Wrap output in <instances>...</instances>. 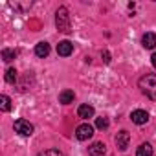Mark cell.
Listing matches in <instances>:
<instances>
[{
  "instance_id": "obj_7",
  "label": "cell",
  "mask_w": 156,
  "mask_h": 156,
  "mask_svg": "<svg viewBox=\"0 0 156 156\" xmlns=\"http://www.w3.org/2000/svg\"><path fill=\"white\" fill-rule=\"evenodd\" d=\"M130 119H132V123H136V125H143V123L149 121V114H147L145 110H134V112L130 114Z\"/></svg>"
},
{
  "instance_id": "obj_20",
  "label": "cell",
  "mask_w": 156,
  "mask_h": 156,
  "mask_svg": "<svg viewBox=\"0 0 156 156\" xmlns=\"http://www.w3.org/2000/svg\"><path fill=\"white\" fill-rule=\"evenodd\" d=\"M151 62H152V66L156 68V53H152V57H151Z\"/></svg>"
},
{
  "instance_id": "obj_18",
  "label": "cell",
  "mask_w": 156,
  "mask_h": 156,
  "mask_svg": "<svg viewBox=\"0 0 156 156\" xmlns=\"http://www.w3.org/2000/svg\"><path fill=\"white\" fill-rule=\"evenodd\" d=\"M96 127L101 129V130H105V129L108 127V119H107V118H98V119H96Z\"/></svg>"
},
{
  "instance_id": "obj_16",
  "label": "cell",
  "mask_w": 156,
  "mask_h": 156,
  "mask_svg": "<svg viewBox=\"0 0 156 156\" xmlns=\"http://www.w3.org/2000/svg\"><path fill=\"white\" fill-rule=\"evenodd\" d=\"M6 81L8 83H15L17 81V70L15 68H8L6 70Z\"/></svg>"
},
{
  "instance_id": "obj_8",
  "label": "cell",
  "mask_w": 156,
  "mask_h": 156,
  "mask_svg": "<svg viewBox=\"0 0 156 156\" xmlns=\"http://www.w3.org/2000/svg\"><path fill=\"white\" fill-rule=\"evenodd\" d=\"M105 151H107V147H105L103 141H96V143H92V145L88 147V154H90V156H103Z\"/></svg>"
},
{
  "instance_id": "obj_3",
  "label": "cell",
  "mask_w": 156,
  "mask_h": 156,
  "mask_svg": "<svg viewBox=\"0 0 156 156\" xmlns=\"http://www.w3.org/2000/svg\"><path fill=\"white\" fill-rule=\"evenodd\" d=\"M13 129H15V132L22 134V136H31L33 134V125L26 119H17L13 123Z\"/></svg>"
},
{
  "instance_id": "obj_19",
  "label": "cell",
  "mask_w": 156,
  "mask_h": 156,
  "mask_svg": "<svg viewBox=\"0 0 156 156\" xmlns=\"http://www.w3.org/2000/svg\"><path fill=\"white\" fill-rule=\"evenodd\" d=\"M103 61H105V62H110V55H108V51L103 53Z\"/></svg>"
},
{
  "instance_id": "obj_17",
  "label": "cell",
  "mask_w": 156,
  "mask_h": 156,
  "mask_svg": "<svg viewBox=\"0 0 156 156\" xmlns=\"http://www.w3.org/2000/svg\"><path fill=\"white\" fill-rule=\"evenodd\" d=\"M39 156H62V152L59 149H46V151L39 152Z\"/></svg>"
},
{
  "instance_id": "obj_5",
  "label": "cell",
  "mask_w": 156,
  "mask_h": 156,
  "mask_svg": "<svg viewBox=\"0 0 156 156\" xmlns=\"http://www.w3.org/2000/svg\"><path fill=\"white\" fill-rule=\"evenodd\" d=\"M129 141H130V134L127 130H119L116 134V145H118L119 151H125L129 147Z\"/></svg>"
},
{
  "instance_id": "obj_14",
  "label": "cell",
  "mask_w": 156,
  "mask_h": 156,
  "mask_svg": "<svg viewBox=\"0 0 156 156\" xmlns=\"http://www.w3.org/2000/svg\"><path fill=\"white\" fill-rule=\"evenodd\" d=\"M17 57V51L15 50H9V48H6V50H2V59L6 61V62H9V61H13Z\"/></svg>"
},
{
  "instance_id": "obj_4",
  "label": "cell",
  "mask_w": 156,
  "mask_h": 156,
  "mask_svg": "<svg viewBox=\"0 0 156 156\" xmlns=\"http://www.w3.org/2000/svg\"><path fill=\"white\" fill-rule=\"evenodd\" d=\"M75 136H77V140H81V141L90 140L94 136V127L88 125V123H83V125H79L75 129Z\"/></svg>"
},
{
  "instance_id": "obj_11",
  "label": "cell",
  "mask_w": 156,
  "mask_h": 156,
  "mask_svg": "<svg viewBox=\"0 0 156 156\" xmlns=\"http://www.w3.org/2000/svg\"><path fill=\"white\" fill-rule=\"evenodd\" d=\"M77 112H79V118L88 119V118H92V116H94V107H90V105H81Z\"/></svg>"
},
{
  "instance_id": "obj_1",
  "label": "cell",
  "mask_w": 156,
  "mask_h": 156,
  "mask_svg": "<svg viewBox=\"0 0 156 156\" xmlns=\"http://www.w3.org/2000/svg\"><path fill=\"white\" fill-rule=\"evenodd\" d=\"M140 90L152 101H156V75L154 73H147L138 81Z\"/></svg>"
},
{
  "instance_id": "obj_13",
  "label": "cell",
  "mask_w": 156,
  "mask_h": 156,
  "mask_svg": "<svg viewBox=\"0 0 156 156\" xmlns=\"http://www.w3.org/2000/svg\"><path fill=\"white\" fill-rule=\"evenodd\" d=\"M136 156H152V145L151 143H141L136 151Z\"/></svg>"
},
{
  "instance_id": "obj_9",
  "label": "cell",
  "mask_w": 156,
  "mask_h": 156,
  "mask_svg": "<svg viewBox=\"0 0 156 156\" xmlns=\"http://www.w3.org/2000/svg\"><path fill=\"white\" fill-rule=\"evenodd\" d=\"M141 44H143V48H147V50H152L154 46H156V35L154 33H145L143 37H141Z\"/></svg>"
},
{
  "instance_id": "obj_6",
  "label": "cell",
  "mask_w": 156,
  "mask_h": 156,
  "mask_svg": "<svg viewBox=\"0 0 156 156\" xmlns=\"http://www.w3.org/2000/svg\"><path fill=\"white\" fill-rule=\"evenodd\" d=\"M72 51H73V44L70 41H61L57 44V53L61 57H68V55H72Z\"/></svg>"
},
{
  "instance_id": "obj_2",
  "label": "cell",
  "mask_w": 156,
  "mask_h": 156,
  "mask_svg": "<svg viewBox=\"0 0 156 156\" xmlns=\"http://www.w3.org/2000/svg\"><path fill=\"white\" fill-rule=\"evenodd\" d=\"M55 24H57V30L62 31V33H70L72 31L70 15H68V9L66 8H59L57 9V13H55Z\"/></svg>"
},
{
  "instance_id": "obj_12",
  "label": "cell",
  "mask_w": 156,
  "mask_h": 156,
  "mask_svg": "<svg viewBox=\"0 0 156 156\" xmlns=\"http://www.w3.org/2000/svg\"><path fill=\"white\" fill-rule=\"evenodd\" d=\"M73 98H75L73 90H62V92L59 94V101H61L62 105H68V103H72V101H73Z\"/></svg>"
},
{
  "instance_id": "obj_15",
  "label": "cell",
  "mask_w": 156,
  "mask_h": 156,
  "mask_svg": "<svg viewBox=\"0 0 156 156\" xmlns=\"http://www.w3.org/2000/svg\"><path fill=\"white\" fill-rule=\"evenodd\" d=\"M0 108H2L4 112H8L11 108V99L8 96H0Z\"/></svg>"
},
{
  "instance_id": "obj_10",
  "label": "cell",
  "mask_w": 156,
  "mask_h": 156,
  "mask_svg": "<svg viewBox=\"0 0 156 156\" xmlns=\"http://www.w3.org/2000/svg\"><path fill=\"white\" fill-rule=\"evenodd\" d=\"M48 53H50V44L48 42H39L35 46V55L37 57H48Z\"/></svg>"
}]
</instances>
